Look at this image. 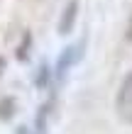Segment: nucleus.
<instances>
[{
  "instance_id": "nucleus-1",
  "label": "nucleus",
  "mask_w": 132,
  "mask_h": 134,
  "mask_svg": "<svg viewBox=\"0 0 132 134\" xmlns=\"http://www.w3.org/2000/svg\"><path fill=\"white\" fill-rule=\"evenodd\" d=\"M115 110L122 122L132 124V71L122 78L120 90H118V100H115Z\"/></svg>"
},
{
  "instance_id": "nucleus-2",
  "label": "nucleus",
  "mask_w": 132,
  "mask_h": 134,
  "mask_svg": "<svg viewBox=\"0 0 132 134\" xmlns=\"http://www.w3.org/2000/svg\"><path fill=\"white\" fill-rule=\"evenodd\" d=\"M83 49H86V39H81L78 44L66 46V49H64V54L59 56V64H56V78H59V81L64 78V73H66V71L71 68L73 64H78V61H81Z\"/></svg>"
},
{
  "instance_id": "nucleus-3",
  "label": "nucleus",
  "mask_w": 132,
  "mask_h": 134,
  "mask_svg": "<svg viewBox=\"0 0 132 134\" xmlns=\"http://www.w3.org/2000/svg\"><path fill=\"white\" fill-rule=\"evenodd\" d=\"M76 10H78V0H68V5L64 7V15H61L59 22V34H68L76 22Z\"/></svg>"
},
{
  "instance_id": "nucleus-4",
  "label": "nucleus",
  "mask_w": 132,
  "mask_h": 134,
  "mask_svg": "<svg viewBox=\"0 0 132 134\" xmlns=\"http://www.w3.org/2000/svg\"><path fill=\"white\" fill-rule=\"evenodd\" d=\"M54 110V100L44 102L39 107V115H37V122H34V132L32 134H46V127H49V115Z\"/></svg>"
},
{
  "instance_id": "nucleus-5",
  "label": "nucleus",
  "mask_w": 132,
  "mask_h": 134,
  "mask_svg": "<svg viewBox=\"0 0 132 134\" xmlns=\"http://www.w3.org/2000/svg\"><path fill=\"white\" fill-rule=\"evenodd\" d=\"M15 115V100L12 98H0V120H10Z\"/></svg>"
},
{
  "instance_id": "nucleus-6",
  "label": "nucleus",
  "mask_w": 132,
  "mask_h": 134,
  "mask_svg": "<svg viewBox=\"0 0 132 134\" xmlns=\"http://www.w3.org/2000/svg\"><path fill=\"white\" fill-rule=\"evenodd\" d=\"M27 46H29V34H25V42H22V46L17 49V59H25L27 56Z\"/></svg>"
},
{
  "instance_id": "nucleus-7",
  "label": "nucleus",
  "mask_w": 132,
  "mask_h": 134,
  "mask_svg": "<svg viewBox=\"0 0 132 134\" xmlns=\"http://www.w3.org/2000/svg\"><path fill=\"white\" fill-rule=\"evenodd\" d=\"M125 39L132 42V12H130V22H127V32H125Z\"/></svg>"
},
{
  "instance_id": "nucleus-8",
  "label": "nucleus",
  "mask_w": 132,
  "mask_h": 134,
  "mask_svg": "<svg viewBox=\"0 0 132 134\" xmlns=\"http://www.w3.org/2000/svg\"><path fill=\"white\" fill-rule=\"evenodd\" d=\"M17 134H29V132H27V127H17Z\"/></svg>"
},
{
  "instance_id": "nucleus-9",
  "label": "nucleus",
  "mask_w": 132,
  "mask_h": 134,
  "mask_svg": "<svg viewBox=\"0 0 132 134\" xmlns=\"http://www.w3.org/2000/svg\"><path fill=\"white\" fill-rule=\"evenodd\" d=\"M5 68V59H0V71H3Z\"/></svg>"
}]
</instances>
